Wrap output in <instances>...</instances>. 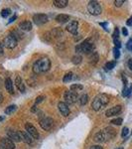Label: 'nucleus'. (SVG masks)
I'll return each instance as SVG.
<instances>
[{"mask_svg": "<svg viewBox=\"0 0 132 149\" xmlns=\"http://www.w3.org/2000/svg\"><path fill=\"white\" fill-rule=\"evenodd\" d=\"M127 65H128V68L129 70L132 72V59H129L128 60V63H127Z\"/></svg>", "mask_w": 132, "mask_h": 149, "instance_id": "a19ab883", "label": "nucleus"}, {"mask_svg": "<svg viewBox=\"0 0 132 149\" xmlns=\"http://www.w3.org/2000/svg\"><path fill=\"white\" fill-rule=\"evenodd\" d=\"M88 10L90 12V14H92L93 16L100 15V13L102 12L101 6L97 1H90L88 4Z\"/></svg>", "mask_w": 132, "mask_h": 149, "instance_id": "20e7f679", "label": "nucleus"}, {"mask_svg": "<svg viewBox=\"0 0 132 149\" xmlns=\"http://www.w3.org/2000/svg\"><path fill=\"white\" fill-rule=\"evenodd\" d=\"M124 0H115L114 1V5L116 6V7H120V6H122V4L124 3Z\"/></svg>", "mask_w": 132, "mask_h": 149, "instance_id": "e433bc0d", "label": "nucleus"}, {"mask_svg": "<svg viewBox=\"0 0 132 149\" xmlns=\"http://www.w3.org/2000/svg\"><path fill=\"white\" fill-rule=\"evenodd\" d=\"M64 100L65 102L67 104H74L76 100H79V95L76 92H72V91H68V92L65 93L64 95Z\"/></svg>", "mask_w": 132, "mask_h": 149, "instance_id": "423d86ee", "label": "nucleus"}, {"mask_svg": "<svg viewBox=\"0 0 132 149\" xmlns=\"http://www.w3.org/2000/svg\"><path fill=\"white\" fill-rule=\"evenodd\" d=\"M115 66H116V61H110L105 64V69H106L107 71H110V70L113 69Z\"/></svg>", "mask_w": 132, "mask_h": 149, "instance_id": "bb28decb", "label": "nucleus"}, {"mask_svg": "<svg viewBox=\"0 0 132 149\" xmlns=\"http://www.w3.org/2000/svg\"><path fill=\"white\" fill-rule=\"evenodd\" d=\"M69 20V16L67 14H59L56 17V21L60 24H65Z\"/></svg>", "mask_w": 132, "mask_h": 149, "instance_id": "4be33fe9", "label": "nucleus"}, {"mask_svg": "<svg viewBox=\"0 0 132 149\" xmlns=\"http://www.w3.org/2000/svg\"><path fill=\"white\" fill-rule=\"evenodd\" d=\"M6 132H7L8 138H10L12 141H15V142L21 141L20 136H19V134H18V131H15V130H13V129H7Z\"/></svg>", "mask_w": 132, "mask_h": 149, "instance_id": "4468645a", "label": "nucleus"}, {"mask_svg": "<svg viewBox=\"0 0 132 149\" xmlns=\"http://www.w3.org/2000/svg\"><path fill=\"white\" fill-rule=\"evenodd\" d=\"M16 18H17V16H16V15H14L13 17H11V18H10V20L8 21V23H12V22H13L14 20H15Z\"/></svg>", "mask_w": 132, "mask_h": 149, "instance_id": "a18cd8bd", "label": "nucleus"}, {"mask_svg": "<svg viewBox=\"0 0 132 149\" xmlns=\"http://www.w3.org/2000/svg\"><path fill=\"white\" fill-rule=\"evenodd\" d=\"M58 107H59L60 112H61L63 116H68V115H69L71 110H69V105L67 104L65 102H60L59 103H58Z\"/></svg>", "mask_w": 132, "mask_h": 149, "instance_id": "9b49d317", "label": "nucleus"}, {"mask_svg": "<svg viewBox=\"0 0 132 149\" xmlns=\"http://www.w3.org/2000/svg\"><path fill=\"white\" fill-rule=\"evenodd\" d=\"M126 25H127V26H130V25H132V16H131L130 18L128 19V20L126 21Z\"/></svg>", "mask_w": 132, "mask_h": 149, "instance_id": "37998d69", "label": "nucleus"}, {"mask_svg": "<svg viewBox=\"0 0 132 149\" xmlns=\"http://www.w3.org/2000/svg\"><path fill=\"white\" fill-rule=\"evenodd\" d=\"M0 147L2 149H15V144L10 138L3 137L0 140Z\"/></svg>", "mask_w": 132, "mask_h": 149, "instance_id": "9d476101", "label": "nucleus"}, {"mask_svg": "<svg viewBox=\"0 0 132 149\" xmlns=\"http://www.w3.org/2000/svg\"><path fill=\"white\" fill-rule=\"evenodd\" d=\"M104 133H105V137H106V140H111L115 137L116 135V132H115V129H113L112 127H106V128L104 129Z\"/></svg>", "mask_w": 132, "mask_h": 149, "instance_id": "dca6fc26", "label": "nucleus"}, {"mask_svg": "<svg viewBox=\"0 0 132 149\" xmlns=\"http://www.w3.org/2000/svg\"><path fill=\"white\" fill-rule=\"evenodd\" d=\"M73 73H68V74H66L64 76V79H63V81L64 83H68V81H72V79H73Z\"/></svg>", "mask_w": 132, "mask_h": 149, "instance_id": "c85d7f7f", "label": "nucleus"}, {"mask_svg": "<svg viewBox=\"0 0 132 149\" xmlns=\"http://www.w3.org/2000/svg\"><path fill=\"white\" fill-rule=\"evenodd\" d=\"M3 100H4V97H3V95H2V93H0V104H1V103L3 102Z\"/></svg>", "mask_w": 132, "mask_h": 149, "instance_id": "de8ad7c7", "label": "nucleus"}, {"mask_svg": "<svg viewBox=\"0 0 132 149\" xmlns=\"http://www.w3.org/2000/svg\"><path fill=\"white\" fill-rule=\"evenodd\" d=\"M3 119H4V116H1V117H0V121H2Z\"/></svg>", "mask_w": 132, "mask_h": 149, "instance_id": "8fccbe9b", "label": "nucleus"}, {"mask_svg": "<svg viewBox=\"0 0 132 149\" xmlns=\"http://www.w3.org/2000/svg\"><path fill=\"white\" fill-rule=\"evenodd\" d=\"M49 20L48 16L46 14L43 13H38V14H34L33 16V22H34L37 26H42L44 24H46Z\"/></svg>", "mask_w": 132, "mask_h": 149, "instance_id": "0eeeda50", "label": "nucleus"}, {"mask_svg": "<svg viewBox=\"0 0 132 149\" xmlns=\"http://www.w3.org/2000/svg\"><path fill=\"white\" fill-rule=\"evenodd\" d=\"M90 149H102V147L100 145H92Z\"/></svg>", "mask_w": 132, "mask_h": 149, "instance_id": "c03bdc74", "label": "nucleus"}, {"mask_svg": "<svg viewBox=\"0 0 132 149\" xmlns=\"http://www.w3.org/2000/svg\"><path fill=\"white\" fill-rule=\"evenodd\" d=\"M122 34H123V36L128 35V31H127L126 28H122Z\"/></svg>", "mask_w": 132, "mask_h": 149, "instance_id": "79ce46f5", "label": "nucleus"}, {"mask_svg": "<svg viewBox=\"0 0 132 149\" xmlns=\"http://www.w3.org/2000/svg\"><path fill=\"white\" fill-rule=\"evenodd\" d=\"M79 29V22L78 21H72L71 24L67 26V31L73 35H76Z\"/></svg>", "mask_w": 132, "mask_h": 149, "instance_id": "2eb2a0df", "label": "nucleus"}, {"mask_svg": "<svg viewBox=\"0 0 132 149\" xmlns=\"http://www.w3.org/2000/svg\"><path fill=\"white\" fill-rule=\"evenodd\" d=\"M83 86L81 85H79V84H75V85L71 86V91H72V92H76V91L83 90Z\"/></svg>", "mask_w": 132, "mask_h": 149, "instance_id": "7c9ffc66", "label": "nucleus"}, {"mask_svg": "<svg viewBox=\"0 0 132 149\" xmlns=\"http://www.w3.org/2000/svg\"><path fill=\"white\" fill-rule=\"evenodd\" d=\"M109 102V95L106 93H99L93 98L92 102V109L95 111L99 110L101 107H104Z\"/></svg>", "mask_w": 132, "mask_h": 149, "instance_id": "f03ea898", "label": "nucleus"}, {"mask_svg": "<svg viewBox=\"0 0 132 149\" xmlns=\"http://www.w3.org/2000/svg\"><path fill=\"white\" fill-rule=\"evenodd\" d=\"M15 86H16V88H17L21 93L25 92V86H24L23 81L21 80V78L19 76L16 77V79H15Z\"/></svg>", "mask_w": 132, "mask_h": 149, "instance_id": "aec40b11", "label": "nucleus"}, {"mask_svg": "<svg viewBox=\"0 0 132 149\" xmlns=\"http://www.w3.org/2000/svg\"><path fill=\"white\" fill-rule=\"evenodd\" d=\"M115 149H123V147H118V148H115Z\"/></svg>", "mask_w": 132, "mask_h": 149, "instance_id": "3c124183", "label": "nucleus"}, {"mask_svg": "<svg viewBox=\"0 0 132 149\" xmlns=\"http://www.w3.org/2000/svg\"><path fill=\"white\" fill-rule=\"evenodd\" d=\"M10 14H11V10L9 8H7V9H3V10L1 11V16L3 18H7L8 16H10Z\"/></svg>", "mask_w": 132, "mask_h": 149, "instance_id": "c756f323", "label": "nucleus"}, {"mask_svg": "<svg viewBox=\"0 0 132 149\" xmlns=\"http://www.w3.org/2000/svg\"><path fill=\"white\" fill-rule=\"evenodd\" d=\"M17 109V107H16L15 104H12V105H9L8 107L5 109V113L8 115V114H11V113H13L15 110Z\"/></svg>", "mask_w": 132, "mask_h": 149, "instance_id": "393cba45", "label": "nucleus"}, {"mask_svg": "<svg viewBox=\"0 0 132 149\" xmlns=\"http://www.w3.org/2000/svg\"><path fill=\"white\" fill-rule=\"evenodd\" d=\"M0 149H2V148H1V147H0Z\"/></svg>", "mask_w": 132, "mask_h": 149, "instance_id": "603ef678", "label": "nucleus"}, {"mask_svg": "<svg viewBox=\"0 0 132 149\" xmlns=\"http://www.w3.org/2000/svg\"><path fill=\"white\" fill-rule=\"evenodd\" d=\"M19 29L21 31H24V32H28V31L32 30V23L31 21H24V22H21L19 24Z\"/></svg>", "mask_w": 132, "mask_h": 149, "instance_id": "a211bd4d", "label": "nucleus"}, {"mask_svg": "<svg viewBox=\"0 0 132 149\" xmlns=\"http://www.w3.org/2000/svg\"><path fill=\"white\" fill-rule=\"evenodd\" d=\"M5 88L10 95H13L14 93V88H13V81L10 78H7L5 80Z\"/></svg>", "mask_w": 132, "mask_h": 149, "instance_id": "6ab92c4d", "label": "nucleus"}, {"mask_svg": "<svg viewBox=\"0 0 132 149\" xmlns=\"http://www.w3.org/2000/svg\"><path fill=\"white\" fill-rule=\"evenodd\" d=\"M99 25L100 26H102V27H104L105 30L107 31V28H106V26H107V23H99Z\"/></svg>", "mask_w": 132, "mask_h": 149, "instance_id": "49530a36", "label": "nucleus"}, {"mask_svg": "<svg viewBox=\"0 0 132 149\" xmlns=\"http://www.w3.org/2000/svg\"><path fill=\"white\" fill-rule=\"evenodd\" d=\"M113 43L115 45V48H117V49L121 48V42L119 41V39H113Z\"/></svg>", "mask_w": 132, "mask_h": 149, "instance_id": "f704fd0d", "label": "nucleus"}, {"mask_svg": "<svg viewBox=\"0 0 132 149\" xmlns=\"http://www.w3.org/2000/svg\"><path fill=\"white\" fill-rule=\"evenodd\" d=\"M25 129H26V132H27V133L33 139H39L40 134H39V132H38V130L36 129V127L33 125V124L29 123V122H28V123H26L25 124Z\"/></svg>", "mask_w": 132, "mask_h": 149, "instance_id": "1a4fd4ad", "label": "nucleus"}, {"mask_svg": "<svg viewBox=\"0 0 132 149\" xmlns=\"http://www.w3.org/2000/svg\"><path fill=\"white\" fill-rule=\"evenodd\" d=\"M129 133V129L127 128V127H123V129H122V132H121V136L122 137H125V136L128 135Z\"/></svg>", "mask_w": 132, "mask_h": 149, "instance_id": "72a5a7b5", "label": "nucleus"}, {"mask_svg": "<svg viewBox=\"0 0 132 149\" xmlns=\"http://www.w3.org/2000/svg\"><path fill=\"white\" fill-rule=\"evenodd\" d=\"M121 109H122L121 105H115L113 107H110L109 109H107L106 111H105V116L111 117V116H114V115H117L121 111Z\"/></svg>", "mask_w": 132, "mask_h": 149, "instance_id": "f8f14e48", "label": "nucleus"}, {"mask_svg": "<svg viewBox=\"0 0 132 149\" xmlns=\"http://www.w3.org/2000/svg\"><path fill=\"white\" fill-rule=\"evenodd\" d=\"M18 134H19V136H20L21 141H23V142H25V143H27V144H32L33 138L31 137V136L29 135V134L26 131L18 130Z\"/></svg>", "mask_w": 132, "mask_h": 149, "instance_id": "ddd939ff", "label": "nucleus"}, {"mask_svg": "<svg viewBox=\"0 0 132 149\" xmlns=\"http://www.w3.org/2000/svg\"><path fill=\"white\" fill-rule=\"evenodd\" d=\"M122 121H123V119L118 117V118H114L112 120H110V123L114 124V125H120V124H122Z\"/></svg>", "mask_w": 132, "mask_h": 149, "instance_id": "2f4dec72", "label": "nucleus"}, {"mask_svg": "<svg viewBox=\"0 0 132 149\" xmlns=\"http://www.w3.org/2000/svg\"><path fill=\"white\" fill-rule=\"evenodd\" d=\"M94 50V44L92 42L90 39L83 41V43L79 44L76 47V52L79 54H92Z\"/></svg>", "mask_w": 132, "mask_h": 149, "instance_id": "7ed1b4c3", "label": "nucleus"}, {"mask_svg": "<svg viewBox=\"0 0 132 149\" xmlns=\"http://www.w3.org/2000/svg\"><path fill=\"white\" fill-rule=\"evenodd\" d=\"M79 102H80L81 105H85L88 102V95H81L80 98H79Z\"/></svg>", "mask_w": 132, "mask_h": 149, "instance_id": "b1692460", "label": "nucleus"}, {"mask_svg": "<svg viewBox=\"0 0 132 149\" xmlns=\"http://www.w3.org/2000/svg\"><path fill=\"white\" fill-rule=\"evenodd\" d=\"M126 48L129 51H132V39H129L128 42L126 43Z\"/></svg>", "mask_w": 132, "mask_h": 149, "instance_id": "4c0bfd02", "label": "nucleus"}, {"mask_svg": "<svg viewBox=\"0 0 132 149\" xmlns=\"http://www.w3.org/2000/svg\"><path fill=\"white\" fill-rule=\"evenodd\" d=\"M118 36H119V30H118V28H115L113 34H112V38H113V39H118Z\"/></svg>", "mask_w": 132, "mask_h": 149, "instance_id": "c9c22d12", "label": "nucleus"}, {"mask_svg": "<svg viewBox=\"0 0 132 149\" xmlns=\"http://www.w3.org/2000/svg\"><path fill=\"white\" fill-rule=\"evenodd\" d=\"M93 140L97 143H102L106 141V137H105V133L104 130H100L98 131L97 133H95L94 137H93Z\"/></svg>", "mask_w": 132, "mask_h": 149, "instance_id": "f3484780", "label": "nucleus"}, {"mask_svg": "<svg viewBox=\"0 0 132 149\" xmlns=\"http://www.w3.org/2000/svg\"><path fill=\"white\" fill-rule=\"evenodd\" d=\"M3 44H2L1 42H0V56H2V55L4 54V51H3Z\"/></svg>", "mask_w": 132, "mask_h": 149, "instance_id": "ea45409f", "label": "nucleus"}, {"mask_svg": "<svg viewBox=\"0 0 132 149\" xmlns=\"http://www.w3.org/2000/svg\"><path fill=\"white\" fill-rule=\"evenodd\" d=\"M131 133H132V132H131Z\"/></svg>", "mask_w": 132, "mask_h": 149, "instance_id": "864d4df0", "label": "nucleus"}, {"mask_svg": "<svg viewBox=\"0 0 132 149\" xmlns=\"http://www.w3.org/2000/svg\"><path fill=\"white\" fill-rule=\"evenodd\" d=\"M45 100V97L44 95H40V97H38L37 98H36V104H38V103H40V102H42L43 100Z\"/></svg>", "mask_w": 132, "mask_h": 149, "instance_id": "58836bf2", "label": "nucleus"}, {"mask_svg": "<svg viewBox=\"0 0 132 149\" xmlns=\"http://www.w3.org/2000/svg\"><path fill=\"white\" fill-rule=\"evenodd\" d=\"M53 4H54L55 7H57V8H65V7L68 6L69 4V1L68 0H55L54 2H53Z\"/></svg>", "mask_w": 132, "mask_h": 149, "instance_id": "412c9836", "label": "nucleus"}, {"mask_svg": "<svg viewBox=\"0 0 132 149\" xmlns=\"http://www.w3.org/2000/svg\"><path fill=\"white\" fill-rule=\"evenodd\" d=\"M36 110H37V107H36V104H35L34 107H32V109H31V111H32V112H35Z\"/></svg>", "mask_w": 132, "mask_h": 149, "instance_id": "09e8293b", "label": "nucleus"}, {"mask_svg": "<svg viewBox=\"0 0 132 149\" xmlns=\"http://www.w3.org/2000/svg\"><path fill=\"white\" fill-rule=\"evenodd\" d=\"M98 59H99V56H98V54L97 52H92V54H90V63L92 65H95L98 62Z\"/></svg>", "mask_w": 132, "mask_h": 149, "instance_id": "5701e85b", "label": "nucleus"}, {"mask_svg": "<svg viewBox=\"0 0 132 149\" xmlns=\"http://www.w3.org/2000/svg\"><path fill=\"white\" fill-rule=\"evenodd\" d=\"M17 43H18V40L15 38L12 33H10L8 36H6L3 40V46L6 47L7 49H14L16 46H17Z\"/></svg>", "mask_w": 132, "mask_h": 149, "instance_id": "39448f33", "label": "nucleus"}, {"mask_svg": "<svg viewBox=\"0 0 132 149\" xmlns=\"http://www.w3.org/2000/svg\"><path fill=\"white\" fill-rule=\"evenodd\" d=\"M51 68V61L49 58H41L37 60L33 65V72L35 74H41V73H46Z\"/></svg>", "mask_w": 132, "mask_h": 149, "instance_id": "f257e3e1", "label": "nucleus"}, {"mask_svg": "<svg viewBox=\"0 0 132 149\" xmlns=\"http://www.w3.org/2000/svg\"><path fill=\"white\" fill-rule=\"evenodd\" d=\"M113 55H114V59L117 60L119 57H120V51H119V49H117V48H113Z\"/></svg>", "mask_w": 132, "mask_h": 149, "instance_id": "473e14b6", "label": "nucleus"}, {"mask_svg": "<svg viewBox=\"0 0 132 149\" xmlns=\"http://www.w3.org/2000/svg\"><path fill=\"white\" fill-rule=\"evenodd\" d=\"M39 124H40V126L44 129V130L47 131V130H50V129L52 128L53 124H54V120H53L51 117L45 116L39 120Z\"/></svg>", "mask_w": 132, "mask_h": 149, "instance_id": "6e6552de", "label": "nucleus"}, {"mask_svg": "<svg viewBox=\"0 0 132 149\" xmlns=\"http://www.w3.org/2000/svg\"><path fill=\"white\" fill-rule=\"evenodd\" d=\"M81 61H83V58H81V55H76V56H74L73 59H72V62H73V64H75V65L81 64Z\"/></svg>", "mask_w": 132, "mask_h": 149, "instance_id": "a878e982", "label": "nucleus"}, {"mask_svg": "<svg viewBox=\"0 0 132 149\" xmlns=\"http://www.w3.org/2000/svg\"><path fill=\"white\" fill-rule=\"evenodd\" d=\"M131 92H132V85L130 86V88H127V86H124V88H123L122 95H123V97H128L131 93Z\"/></svg>", "mask_w": 132, "mask_h": 149, "instance_id": "cd10ccee", "label": "nucleus"}]
</instances>
